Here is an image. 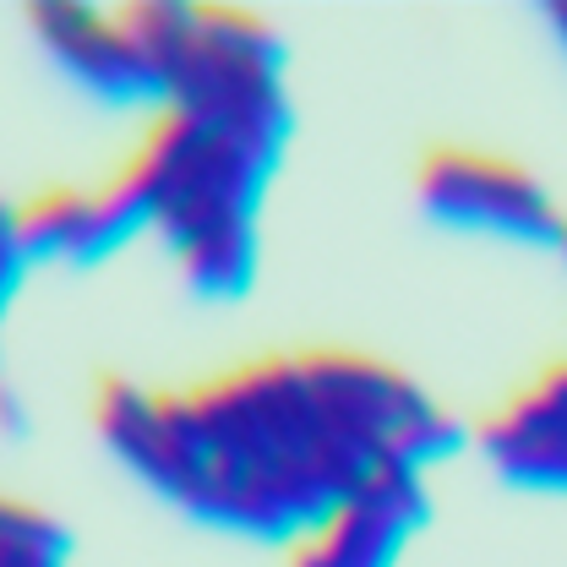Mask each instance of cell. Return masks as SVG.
<instances>
[{
  "mask_svg": "<svg viewBox=\"0 0 567 567\" xmlns=\"http://www.w3.org/2000/svg\"><path fill=\"white\" fill-rule=\"evenodd\" d=\"M93 425L142 486L257 546H306L382 470L317 393L300 350L257 354L197 388L93 382Z\"/></svg>",
  "mask_w": 567,
  "mask_h": 567,
  "instance_id": "obj_1",
  "label": "cell"
},
{
  "mask_svg": "<svg viewBox=\"0 0 567 567\" xmlns=\"http://www.w3.org/2000/svg\"><path fill=\"white\" fill-rule=\"evenodd\" d=\"M284 147V126H224L158 110L137 153L121 164L153 213V235H164L197 295L240 300L257 284V218Z\"/></svg>",
  "mask_w": 567,
  "mask_h": 567,
  "instance_id": "obj_2",
  "label": "cell"
},
{
  "mask_svg": "<svg viewBox=\"0 0 567 567\" xmlns=\"http://www.w3.org/2000/svg\"><path fill=\"white\" fill-rule=\"evenodd\" d=\"M126 22L164 87V110L224 126H295L279 33L240 6L142 0Z\"/></svg>",
  "mask_w": 567,
  "mask_h": 567,
  "instance_id": "obj_3",
  "label": "cell"
},
{
  "mask_svg": "<svg viewBox=\"0 0 567 567\" xmlns=\"http://www.w3.org/2000/svg\"><path fill=\"white\" fill-rule=\"evenodd\" d=\"M300 360L317 393L328 399V410L354 436V447L377 458L382 470L425 475L436 458H447L464 442L458 421L393 360L350 350V344H306Z\"/></svg>",
  "mask_w": 567,
  "mask_h": 567,
  "instance_id": "obj_4",
  "label": "cell"
},
{
  "mask_svg": "<svg viewBox=\"0 0 567 567\" xmlns=\"http://www.w3.org/2000/svg\"><path fill=\"white\" fill-rule=\"evenodd\" d=\"M415 197L436 224L513 240V246L557 251L567 229V213L551 203V192L524 164L502 153H481V147H458V142H436L421 153Z\"/></svg>",
  "mask_w": 567,
  "mask_h": 567,
  "instance_id": "obj_5",
  "label": "cell"
},
{
  "mask_svg": "<svg viewBox=\"0 0 567 567\" xmlns=\"http://www.w3.org/2000/svg\"><path fill=\"white\" fill-rule=\"evenodd\" d=\"M28 28L44 44V55L71 82L115 110H164L158 71L137 44L126 11H93L76 0H39L28 6Z\"/></svg>",
  "mask_w": 567,
  "mask_h": 567,
  "instance_id": "obj_6",
  "label": "cell"
},
{
  "mask_svg": "<svg viewBox=\"0 0 567 567\" xmlns=\"http://www.w3.org/2000/svg\"><path fill=\"white\" fill-rule=\"evenodd\" d=\"M22 218V246L28 262H66V268H93L126 251L137 235L153 229V213L142 203L137 181L115 169L99 186H50L17 203Z\"/></svg>",
  "mask_w": 567,
  "mask_h": 567,
  "instance_id": "obj_7",
  "label": "cell"
},
{
  "mask_svg": "<svg viewBox=\"0 0 567 567\" xmlns=\"http://www.w3.org/2000/svg\"><path fill=\"white\" fill-rule=\"evenodd\" d=\"M431 518V496H425V475L415 470H393L377 475L289 557L306 567H399L410 551V540Z\"/></svg>",
  "mask_w": 567,
  "mask_h": 567,
  "instance_id": "obj_8",
  "label": "cell"
},
{
  "mask_svg": "<svg viewBox=\"0 0 567 567\" xmlns=\"http://www.w3.org/2000/svg\"><path fill=\"white\" fill-rule=\"evenodd\" d=\"M481 453L507 486L567 492V354L502 399L475 431Z\"/></svg>",
  "mask_w": 567,
  "mask_h": 567,
  "instance_id": "obj_9",
  "label": "cell"
},
{
  "mask_svg": "<svg viewBox=\"0 0 567 567\" xmlns=\"http://www.w3.org/2000/svg\"><path fill=\"white\" fill-rule=\"evenodd\" d=\"M0 557H71V535L44 507L0 492Z\"/></svg>",
  "mask_w": 567,
  "mask_h": 567,
  "instance_id": "obj_10",
  "label": "cell"
},
{
  "mask_svg": "<svg viewBox=\"0 0 567 567\" xmlns=\"http://www.w3.org/2000/svg\"><path fill=\"white\" fill-rule=\"evenodd\" d=\"M28 246H22V218H17V203L0 197V377H6V317L17 306V289L28 279Z\"/></svg>",
  "mask_w": 567,
  "mask_h": 567,
  "instance_id": "obj_11",
  "label": "cell"
},
{
  "mask_svg": "<svg viewBox=\"0 0 567 567\" xmlns=\"http://www.w3.org/2000/svg\"><path fill=\"white\" fill-rule=\"evenodd\" d=\"M0 567H66V557H0Z\"/></svg>",
  "mask_w": 567,
  "mask_h": 567,
  "instance_id": "obj_12",
  "label": "cell"
},
{
  "mask_svg": "<svg viewBox=\"0 0 567 567\" xmlns=\"http://www.w3.org/2000/svg\"><path fill=\"white\" fill-rule=\"evenodd\" d=\"M551 28H557V39L567 44V0H557V6H551Z\"/></svg>",
  "mask_w": 567,
  "mask_h": 567,
  "instance_id": "obj_13",
  "label": "cell"
}]
</instances>
